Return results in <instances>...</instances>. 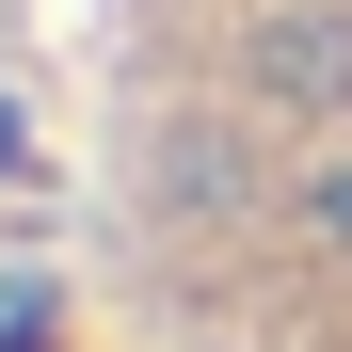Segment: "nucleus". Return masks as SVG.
Segmentation results:
<instances>
[{"label":"nucleus","mask_w":352,"mask_h":352,"mask_svg":"<svg viewBox=\"0 0 352 352\" xmlns=\"http://www.w3.org/2000/svg\"><path fill=\"white\" fill-rule=\"evenodd\" d=\"M96 256L144 352H352V0H96Z\"/></svg>","instance_id":"1"}]
</instances>
